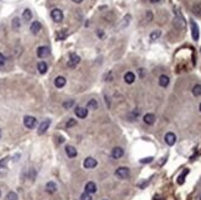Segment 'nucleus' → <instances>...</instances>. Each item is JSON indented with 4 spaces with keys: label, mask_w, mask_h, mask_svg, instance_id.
<instances>
[{
    "label": "nucleus",
    "mask_w": 201,
    "mask_h": 200,
    "mask_svg": "<svg viewBox=\"0 0 201 200\" xmlns=\"http://www.w3.org/2000/svg\"><path fill=\"white\" fill-rule=\"evenodd\" d=\"M115 176L120 179H127L130 177V169L127 168V167H120V168L116 169Z\"/></svg>",
    "instance_id": "f257e3e1"
},
{
    "label": "nucleus",
    "mask_w": 201,
    "mask_h": 200,
    "mask_svg": "<svg viewBox=\"0 0 201 200\" xmlns=\"http://www.w3.org/2000/svg\"><path fill=\"white\" fill-rule=\"evenodd\" d=\"M36 124H37V120L36 118H33V116H25L23 118V125H25V127H27V129H33L36 126Z\"/></svg>",
    "instance_id": "f03ea898"
},
{
    "label": "nucleus",
    "mask_w": 201,
    "mask_h": 200,
    "mask_svg": "<svg viewBox=\"0 0 201 200\" xmlns=\"http://www.w3.org/2000/svg\"><path fill=\"white\" fill-rule=\"evenodd\" d=\"M80 62V57L78 54H75V53H70L69 54V61L67 62V64H68V67H70V68H75Z\"/></svg>",
    "instance_id": "7ed1b4c3"
},
{
    "label": "nucleus",
    "mask_w": 201,
    "mask_h": 200,
    "mask_svg": "<svg viewBox=\"0 0 201 200\" xmlns=\"http://www.w3.org/2000/svg\"><path fill=\"white\" fill-rule=\"evenodd\" d=\"M51 18L54 22H62L63 21V12L61 9H53L51 11Z\"/></svg>",
    "instance_id": "20e7f679"
},
{
    "label": "nucleus",
    "mask_w": 201,
    "mask_h": 200,
    "mask_svg": "<svg viewBox=\"0 0 201 200\" xmlns=\"http://www.w3.org/2000/svg\"><path fill=\"white\" fill-rule=\"evenodd\" d=\"M190 27H191V36L194 38V41H197L200 37V32H199V26L195 21H190Z\"/></svg>",
    "instance_id": "39448f33"
},
{
    "label": "nucleus",
    "mask_w": 201,
    "mask_h": 200,
    "mask_svg": "<svg viewBox=\"0 0 201 200\" xmlns=\"http://www.w3.org/2000/svg\"><path fill=\"white\" fill-rule=\"evenodd\" d=\"M74 112H75V116L79 119H85L88 116V109L87 107H83V106H77Z\"/></svg>",
    "instance_id": "423d86ee"
},
{
    "label": "nucleus",
    "mask_w": 201,
    "mask_h": 200,
    "mask_svg": "<svg viewBox=\"0 0 201 200\" xmlns=\"http://www.w3.org/2000/svg\"><path fill=\"white\" fill-rule=\"evenodd\" d=\"M83 165H84V168H87V169L95 168V167L98 165V161L95 160V158H93V157H88V158H85V161H84V163H83Z\"/></svg>",
    "instance_id": "0eeeda50"
},
{
    "label": "nucleus",
    "mask_w": 201,
    "mask_h": 200,
    "mask_svg": "<svg viewBox=\"0 0 201 200\" xmlns=\"http://www.w3.org/2000/svg\"><path fill=\"white\" fill-rule=\"evenodd\" d=\"M49 53H51V51H49V48L46 46H41L37 48V56L40 58H46L49 56Z\"/></svg>",
    "instance_id": "6e6552de"
},
{
    "label": "nucleus",
    "mask_w": 201,
    "mask_h": 200,
    "mask_svg": "<svg viewBox=\"0 0 201 200\" xmlns=\"http://www.w3.org/2000/svg\"><path fill=\"white\" fill-rule=\"evenodd\" d=\"M164 141H165V143L168 146H173L175 143V141H177V136H175L173 132H168L165 135V137H164Z\"/></svg>",
    "instance_id": "1a4fd4ad"
},
{
    "label": "nucleus",
    "mask_w": 201,
    "mask_h": 200,
    "mask_svg": "<svg viewBox=\"0 0 201 200\" xmlns=\"http://www.w3.org/2000/svg\"><path fill=\"white\" fill-rule=\"evenodd\" d=\"M49 125H51V120H45V121H42L41 122V125H40V127H38V135H43V133L48 130V127H49Z\"/></svg>",
    "instance_id": "9d476101"
},
{
    "label": "nucleus",
    "mask_w": 201,
    "mask_h": 200,
    "mask_svg": "<svg viewBox=\"0 0 201 200\" xmlns=\"http://www.w3.org/2000/svg\"><path fill=\"white\" fill-rule=\"evenodd\" d=\"M96 190H98V188H96V184H95L94 182L87 183V185H85V193L94 194V193H96Z\"/></svg>",
    "instance_id": "9b49d317"
},
{
    "label": "nucleus",
    "mask_w": 201,
    "mask_h": 200,
    "mask_svg": "<svg viewBox=\"0 0 201 200\" xmlns=\"http://www.w3.org/2000/svg\"><path fill=\"white\" fill-rule=\"evenodd\" d=\"M123 153L125 152H123V149L121 147H115L112 149V152H111V157L115 158V160H119V158H121L123 156Z\"/></svg>",
    "instance_id": "f8f14e48"
},
{
    "label": "nucleus",
    "mask_w": 201,
    "mask_h": 200,
    "mask_svg": "<svg viewBox=\"0 0 201 200\" xmlns=\"http://www.w3.org/2000/svg\"><path fill=\"white\" fill-rule=\"evenodd\" d=\"M41 22L40 21H33L32 24H31V26H30V30H31V32L33 33V35H36V33H38L40 31H41Z\"/></svg>",
    "instance_id": "ddd939ff"
},
{
    "label": "nucleus",
    "mask_w": 201,
    "mask_h": 200,
    "mask_svg": "<svg viewBox=\"0 0 201 200\" xmlns=\"http://www.w3.org/2000/svg\"><path fill=\"white\" fill-rule=\"evenodd\" d=\"M123 80L126 82L127 84H132V83L136 80V76H135V73H132V72H127V73L123 76Z\"/></svg>",
    "instance_id": "4468645a"
},
{
    "label": "nucleus",
    "mask_w": 201,
    "mask_h": 200,
    "mask_svg": "<svg viewBox=\"0 0 201 200\" xmlns=\"http://www.w3.org/2000/svg\"><path fill=\"white\" fill-rule=\"evenodd\" d=\"M65 153L69 158H74V157H77V154H78L77 149H75L73 146H65Z\"/></svg>",
    "instance_id": "2eb2a0df"
},
{
    "label": "nucleus",
    "mask_w": 201,
    "mask_h": 200,
    "mask_svg": "<svg viewBox=\"0 0 201 200\" xmlns=\"http://www.w3.org/2000/svg\"><path fill=\"white\" fill-rule=\"evenodd\" d=\"M143 121H145V124H147V125H153V124L156 122V116H154L153 114H146V115L143 116Z\"/></svg>",
    "instance_id": "dca6fc26"
},
{
    "label": "nucleus",
    "mask_w": 201,
    "mask_h": 200,
    "mask_svg": "<svg viewBox=\"0 0 201 200\" xmlns=\"http://www.w3.org/2000/svg\"><path fill=\"white\" fill-rule=\"evenodd\" d=\"M65 83H67V80H65V78L62 77V76L57 77V78L54 79V85H56V88H63V87L65 85Z\"/></svg>",
    "instance_id": "f3484780"
},
{
    "label": "nucleus",
    "mask_w": 201,
    "mask_h": 200,
    "mask_svg": "<svg viewBox=\"0 0 201 200\" xmlns=\"http://www.w3.org/2000/svg\"><path fill=\"white\" fill-rule=\"evenodd\" d=\"M46 190L48 191L49 194H53L57 191V184L54 182H48L47 184H46Z\"/></svg>",
    "instance_id": "a211bd4d"
},
{
    "label": "nucleus",
    "mask_w": 201,
    "mask_h": 200,
    "mask_svg": "<svg viewBox=\"0 0 201 200\" xmlns=\"http://www.w3.org/2000/svg\"><path fill=\"white\" fill-rule=\"evenodd\" d=\"M159 85H161L162 88H167L169 85V77L168 76H161L159 77Z\"/></svg>",
    "instance_id": "6ab92c4d"
},
{
    "label": "nucleus",
    "mask_w": 201,
    "mask_h": 200,
    "mask_svg": "<svg viewBox=\"0 0 201 200\" xmlns=\"http://www.w3.org/2000/svg\"><path fill=\"white\" fill-rule=\"evenodd\" d=\"M37 69H38V72H40L41 74H45V73L47 72V69H48L47 63H46V62H43V61L38 62V64H37Z\"/></svg>",
    "instance_id": "aec40b11"
},
{
    "label": "nucleus",
    "mask_w": 201,
    "mask_h": 200,
    "mask_svg": "<svg viewBox=\"0 0 201 200\" xmlns=\"http://www.w3.org/2000/svg\"><path fill=\"white\" fill-rule=\"evenodd\" d=\"M22 19H23L25 21H30V20L32 19V12H31L30 9H25V10H23V12H22Z\"/></svg>",
    "instance_id": "412c9836"
},
{
    "label": "nucleus",
    "mask_w": 201,
    "mask_h": 200,
    "mask_svg": "<svg viewBox=\"0 0 201 200\" xmlns=\"http://www.w3.org/2000/svg\"><path fill=\"white\" fill-rule=\"evenodd\" d=\"M88 107L87 109H93V110H95V109H98V106H99V104H98V101L95 99H91V100H89L88 101V105H87Z\"/></svg>",
    "instance_id": "4be33fe9"
},
{
    "label": "nucleus",
    "mask_w": 201,
    "mask_h": 200,
    "mask_svg": "<svg viewBox=\"0 0 201 200\" xmlns=\"http://www.w3.org/2000/svg\"><path fill=\"white\" fill-rule=\"evenodd\" d=\"M65 37H67V32H65V30H61V31H58V32H57V35H56V40H58V41L64 40Z\"/></svg>",
    "instance_id": "5701e85b"
},
{
    "label": "nucleus",
    "mask_w": 201,
    "mask_h": 200,
    "mask_svg": "<svg viewBox=\"0 0 201 200\" xmlns=\"http://www.w3.org/2000/svg\"><path fill=\"white\" fill-rule=\"evenodd\" d=\"M192 94L195 96H200L201 95V84H196L192 88Z\"/></svg>",
    "instance_id": "b1692460"
},
{
    "label": "nucleus",
    "mask_w": 201,
    "mask_h": 200,
    "mask_svg": "<svg viewBox=\"0 0 201 200\" xmlns=\"http://www.w3.org/2000/svg\"><path fill=\"white\" fill-rule=\"evenodd\" d=\"M62 105H63V107L65 110H68V109H70V107L74 106V100H65Z\"/></svg>",
    "instance_id": "393cba45"
},
{
    "label": "nucleus",
    "mask_w": 201,
    "mask_h": 200,
    "mask_svg": "<svg viewBox=\"0 0 201 200\" xmlns=\"http://www.w3.org/2000/svg\"><path fill=\"white\" fill-rule=\"evenodd\" d=\"M161 35H162V32L161 31H159V30H156V31H153L152 33H150V40H152V41H156L157 38H159V37H161Z\"/></svg>",
    "instance_id": "a878e982"
},
{
    "label": "nucleus",
    "mask_w": 201,
    "mask_h": 200,
    "mask_svg": "<svg viewBox=\"0 0 201 200\" xmlns=\"http://www.w3.org/2000/svg\"><path fill=\"white\" fill-rule=\"evenodd\" d=\"M5 200H18V194L14 193V191H9L5 198Z\"/></svg>",
    "instance_id": "bb28decb"
},
{
    "label": "nucleus",
    "mask_w": 201,
    "mask_h": 200,
    "mask_svg": "<svg viewBox=\"0 0 201 200\" xmlns=\"http://www.w3.org/2000/svg\"><path fill=\"white\" fill-rule=\"evenodd\" d=\"M188 173H189V169H185L180 174V177L178 178V184H183V183H184V178H185V176H186Z\"/></svg>",
    "instance_id": "cd10ccee"
},
{
    "label": "nucleus",
    "mask_w": 201,
    "mask_h": 200,
    "mask_svg": "<svg viewBox=\"0 0 201 200\" xmlns=\"http://www.w3.org/2000/svg\"><path fill=\"white\" fill-rule=\"evenodd\" d=\"M80 200H93V198H91V195L89 194V193H83L81 195H80Z\"/></svg>",
    "instance_id": "c85d7f7f"
},
{
    "label": "nucleus",
    "mask_w": 201,
    "mask_h": 200,
    "mask_svg": "<svg viewBox=\"0 0 201 200\" xmlns=\"http://www.w3.org/2000/svg\"><path fill=\"white\" fill-rule=\"evenodd\" d=\"M19 26H20V20H19L18 18H15V19L12 20V27H14V29H19Z\"/></svg>",
    "instance_id": "c756f323"
},
{
    "label": "nucleus",
    "mask_w": 201,
    "mask_h": 200,
    "mask_svg": "<svg viewBox=\"0 0 201 200\" xmlns=\"http://www.w3.org/2000/svg\"><path fill=\"white\" fill-rule=\"evenodd\" d=\"M74 125H77V120H74V119H69V121L67 122L65 126H67V127H72V126H74Z\"/></svg>",
    "instance_id": "7c9ffc66"
},
{
    "label": "nucleus",
    "mask_w": 201,
    "mask_h": 200,
    "mask_svg": "<svg viewBox=\"0 0 201 200\" xmlns=\"http://www.w3.org/2000/svg\"><path fill=\"white\" fill-rule=\"evenodd\" d=\"M153 161V157H147V158H143V160H141V163H150Z\"/></svg>",
    "instance_id": "2f4dec72"
},
{
    "label": "nucleus",
    "mask_w": 201,
    "mask_h": 200,
    "mask_svg": "<svg viewBox=\"0 0 201 200\" xmlns=\"http://www.w3.org/2000/svg\"><path fill=\"white\" fill-rule=\"evenodd\" d=\"M7 161H9V157H6V158H3L1 161H0V167H5Z\"/></svg>",
    "instance_id": "473e14b6"
},
{
    "label": "nucleus",
    "mask_w": 201,
    "mask_h": 200,
    "mask_svg": "<svg viewBox=\"0 0 201 200\" xmlns=\"http://www.w3.org/2000/svg\"><path fill=\"white\" fill-rule=\"evenodd\" d=\"M5 57H4V54L3 53H0V67H1V65H4L5 64Z\"/></svg>",
    "instance_id": "72a5a7b5"
},
{
    "label": "nucleus",
    "mask_w": 201,
    "mask_h": 200,
    "mask_svg": "<svg viewBox=\"0 0 201 200\" xmlns=\"http://www.w3.org/2000/svg\"><path fill=\"white\" fill-rule=\"evenodd\" d=\"M139 71V76H141V78H143L145 77V71L143 69H138Z\"/></svg>",
    "instance_id": "f704fd0d"
},
{
    "label": "nucleus",
    "mask_w": 201,
    "mask_h": 200,
    "mask_svg": "<svg viewBox=\"0 0 201 200\" xmlns=\"http://www.w3.org/2000/svg\"><path fill=\"white\" fill-rule=\"evenodd\" d=\"M147 18H148V20H152V14H150L149 11L147 12Z\"/></svg>",
    "instance_id": "c9c22d12"
},
{
    "label": "nucleus",
    "mask_w": 201,
    "mask_h": 200,
    "mask_svg": "<svg viewBox=\"0 0 201 200\" xmlns=\"http://www.w3.org/2000/svg\"><path fill=\"white\" fill-rule=\"evenodd\" d=\"M98 33H99V36H100V37H103V36H104V33L101 32V30H99V31H98Z\"/></svg>",
    "instance_id": "e433bc0d"
},
{
    "label": "nucleus",
    "mask_w": 201,
    "mask_h": 200,
    "mask_svg": "<svg viewBox=\"0 0 201 200\" xmlns=\"http://www.w3.org/2000/svg\"><path fill=\"white\" fill-rule=\"evenodd\" d=\"M149 1L152 3V4H154V3H159V1H161V0H149Z\"/></svg>",
    "instance_id": "4c0bfd02"
},
{
    "label": "nucleus",
    "mask_w": 201,
    "mask_h": 200,
    "mask_svg": "<svg viewBox=\"0 0 201 200\" xmlns=\"http://www.w3.org/2000/svg\"><path fill=\"white\" fill-rule=\"evenodd\" d=\"M73 1H74V3H77V4H80V3L83 1V0H73Z\"/></svg>",
    "instance_id": "58836bf2"
},
{
    "label": "nucleus",
    "mask_w": 201,
    "mask_h": 200,
    "mask_svg": "<svg viewBox=\"0 0 201 200\" xmlns=\"http://www.w3.org/2000/svg\"><path fill=\"white\" fill-rule=\"evenodd\" d=\"M0 137H1V131H0Z\"/></svg>",
    "instance_id": "ea45409f"
},
{
    "label": "nucleus",
    "mask_w": 201,
    "mask_h": 200,
    "mask_svg": "<svg viewBox=\"0 0 201 200\" xmlns=\"http://www.w3.org/2000/svg\"><path fill=\"white\" fill-rule=\"evenodd\" d=\"M200 111H201V104H200Z\"/></svg>",
    "instance_id": "a19ab883"
},
{
    "label": "nucleus",
    "mask_w": 201,
    "mask_h": 200,
    "mask_svg": "<svg viewBox=\"0 0 201 200\" xmlns=\"http://www.w3.org/2000/svg\"><path fill=\"white\" fill-rule=\"evenodd\" d=\"M0 195H1V191H0Z\"/></svg>",
    "instance_id": "79ce46f5"
},
{
    "label": "nucleus",
    "mask_w": 201,
    "mask_h": 200,
    "mask_svg": "<svg viewBox=\"0 0 201 200\" xmlns=\"http://www.w3.org/2000/svg\"><path fill=\"white\" fill-rule=\"evenodd\" d=\"M200 200H201V196H200Z\"/></svg>",
    "instance_id": "37998d69"
}]
</instances>
